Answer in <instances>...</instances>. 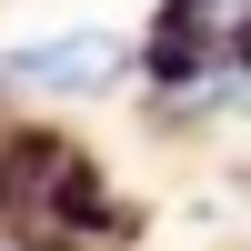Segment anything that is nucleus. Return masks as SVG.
Listing matches in <instances>:
<instances>
[{"instance_id": "f257e3e1", "label": "nucleus", "mask_w": 251, "mask_h": 251, "mask_svg": "<svg viewBox=\"0 0 251 251\" xmlns=\"http://www.w3.org/2000/svg\"><path fill=\"white\" fill-rule=\"evenodd\" d=\"M121 40L111 30H60V40H30V50H10V80L20 91H100V80H121Z\"/></svg>"}]
</instances>
